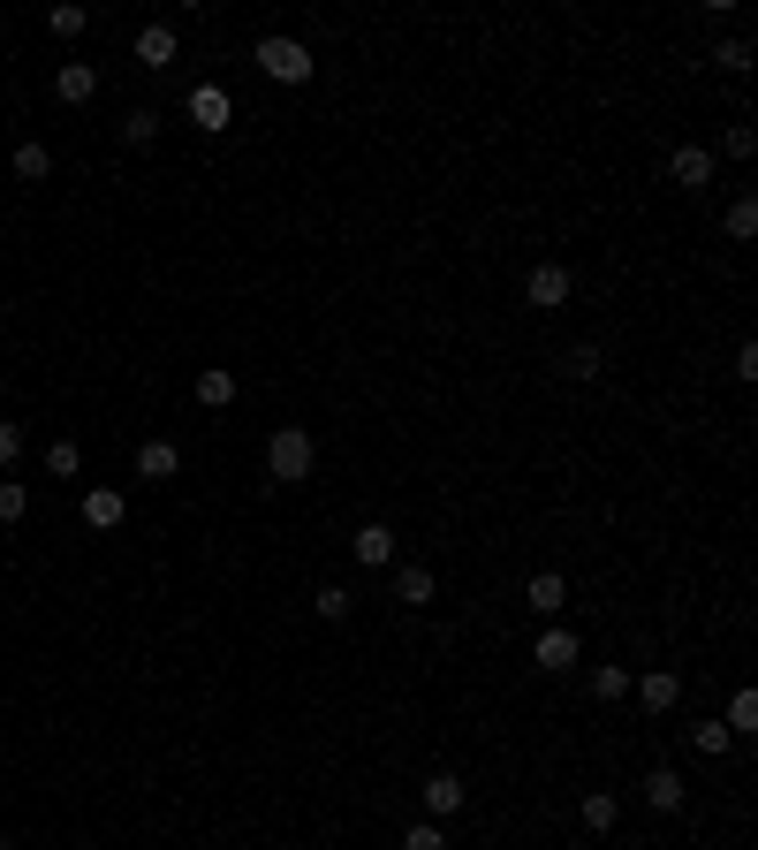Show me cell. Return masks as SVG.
I'll list each match as a JSON object with an SVG mask.
<instances>
[{
    "instance_id": "cell-1",
    "label": "cell",
    "mask_w": 758,
    "mask_h": 850,
    "mask_svg": "<svg viewBox=\"0 0 758 850\" xmlns=\"http://www.w3.org/2000/svg\"><path fill=\"white\" fill-rule=\"evenodd\" d=\"M319 464V448H311V433L303 425H273V441H266V471L281 478V486H303Z\"/></svg>"
},
{
    "instance_id": "cell-2",
    "label": "cell",
    "mask_w": 758,
    "mask_h": 850,
    "mask_svg": "<svg viewBox=\"0 0 758 850\" xmlns=\"http://www.w3.org/2000/svg\"><path fill=\"white\" fill-rule=\"evenodd\" d=\"M258 69H266L273 85H303V77H311V46L303 39H258Z\"/></svg>"
},
{
    "instance_id": "cell-3",
    "label": "cell",
    "mask_w": 758,
    "mask_h": 850,
    "mask_svg": "<svg viewBox=\"0 0 758 850\" xmlns=\"http://www.w3.org/2000/svg\"><path fill=\"white\" fill-rule=\"evenodd\" d=\"M569 289H577V274H569V266H553V258H539V266L523 274V297L539 304V312H561V304H569Z\"/></svg>"
},
{
    "instance_id": "cell-4",
    "label": "cell",
    "mask_w": 758,
    "mask_h": 850,
    "mask_svg": "<svg viewBox=\"0 0 758 850\" xmlns=\"http://www.w3.org/2000/svg\"><path fill=\"white\" fill-rule=\"evenodd\" d=\"M577 631H539V645H531V669H547V676H561V669H577Z\"/></svg>"
},
{
    "instance_id": "cell-5",
    "label": "cell",
    "mask_w": 758,
    "mask_h": 850,
    "mask_svg": "<svg viewBox=\"0 0 758 850\" xmlns=\"http://www.w3.org/2000/svg\"><path fill=\"white\" fill-rule=\"evenodd\" d=\"M349 554H357L365 570H395V532H387V524H357Z\"/></svg>"
},
{
    "instance_id": "cell-6",
    "label": "cell",
    "mask_w": 758,
    "mask_h": 850,
    "mask_svg": "<svg viewBox=\"0 0 758 850\" xmlns=\"http://www.w3.org/2000/svg\"><path fill=\"white\" fill-rule=\"evenodd\" d=\"M190 122H198V129H228V122H236V99H228L220 85H198V91H190Z\"/></svg>"
},
{
    "instance_id": "cell-7",
    "label": "cell",
    "mask_w": 758,
    "mask_h": 850,
    "mask_svg": "<svg viewBox=\"0 0 758 850\" xmlns=\"http://www.w3.org/2000/svg\"><path fill=\"white\" fill-rule=\"evenodd\" d=\"M630 691L645 699V714H668L675 699H682V676H668V669H645V676H630Z\"/></svg>"
},
{
    "instance_id": "cell-8",
    "label": "cell",
    "mask_w": 758,
    "mask_h": 850,
    "mask_svg": "<svg viewBox=\"0 0 758 850\" xmlns=\"http://www.w3.org/2000/svg\"><path fill=\"white\" fill-rule=\"evenodd\" d=\"M668 175L682 182V190H706V182H714V152H706V145H675Z\"/></svg>"
},
{
    "instance_id": "cell-9",
    "label": "cell",
    "mask_w": 758,
    "mask_h": 850,
    "mask_svg": "<svg viewBox=\"0 0 758 850\" xmlns=\"http://www.w3.org/2000/svg\"><path fill=\"white\" fill-rule=\"evenodd\" d=\"M470 805V782L463 774H425V812H440V820H448V812H463Z\"/></svg>"
},
{
    "instance_id": "cell-10",
    "label": "cell",
    "mask_w": 758,
    "mask_h": 850,
    "mask_svg": "<svg viewBox=\"0 0 758 850\" xmlns=\"http://www.w3.org/2000/svg\"><path fill=\"white\" fill-rule=\"evenodd\" d=\"M174 53H182V46H174L168 23H144V31H137V61H144V69H174Z\"/></svg>"
},
{
    "instance_id": "cell-11",
    "label": "cell",
    "mask_w": 758,
    "mask_h": 850,
    "mask_svg": "<svg viewBox=\"0 0 758 850\" xmlns=\"http://www.w3.org/2000/svg\"><path fill=\"white\" fill-rule=\"evenodd\" d=\"M682 798H690V790H682L675 767H652V774H645V805L652 812H682Z\"/></svg>"
},
{
    "instance_id": "cell-12",
    "label": "cell",
    "mask_w": 758,
    "mask_h": 850,
    "mask_svg": "<svg viewBox=\"0 0 758 850\" xmlns=\"http://www.w3.org/2000/svg\"><path fill=\"white\" fill-rule=\"evenodd\" d=\"M122 516H129V502L114 494V486H91V494H84V524H91V532H114Z\"/></svg>"
},
{
    "instance_id": "cell-13",
    "label": "cell",
    "mask_w": 758,
    "mask_h": 850,
    "mask_svg": "<svg viewBox=\"0 0 758 850\" xmlns=\"http://www.w3.org/2000/svg\"><path fill=\"white\" fill-rule=\"evenodd\" d=\"M53 91H61V99H69V107H84L91 91H99V69H91V61H69V69H61V77H53Z\"/></svg>"
},
{
    "instance_id": "cell-14",
    "label": "cell",
    "mask_w": 758,
    "mask_h": 850,
    "mask_svg": "<svg viewBox=\"0 0 758 850\" xmlns=\"http://www.w3.org/2000/svg\"><path fill=\"white\" fill-rule=\"evenodd\" d=\"M198 403H206V411H228V403H236V373H228V365H206V373H198Z\"/></svg>"
},
{
    "instance_id": "cell-15",
    "label": "cell",
    "mask_w": 758,
    "mask_h": 850,
    "mask_svg": "<svg viewBox=\"0 0 758 850\" xmlns=\"http://www.w3.org/2000/svg\"><path fill=\"white\" fill-rule=\"evenodd\" d=\"M137 471H144V478H174V471H182V448H174V441H144V448H137Z\"/></svg>"
},
{
    "instance_id": "cell-16",
    "label": "cell",
    "mask_w": 758,
    "mask_h": 850,
    "mask_svg": "<svg viewBox=\"0 0 758 850\" xmlns=\"http://www.w3.org/2000/svg\"><path fill=\"white\" fill-rule=\"evenodd\" d=\"M395 600H402V607H425V600H432V570L402 562V570H395Z\"/></svg>"
},
{
    "instance_id": "cell-17",
    "label": "cell",
    "mask_w": 758,
    "mask_h": 850,
    "mask_svg": "<svg viewBox=\"0 0 758 850\" xmlns=\"http://www.w3.org/2000/svg\"><path fill=\"white\" fill-rule=\"evenodd\" d=\"M577 812H585V828H591V836H607V828L622 820V805H615L607 790H585V805H577Z\"/></svg>"
},
{
    "instance_id": "cell-18",
    "label": "cell",
    "mask_w": 758,
    "mask_h": 850,
    "mask_svg": "<svg viewBox=\"0 0 758 850\" xmlns=\"http://www.w3.org/2000/svg\"><path fill=\"white\" fill-rule=\"evenodd\" d=\"M523 600H531V607H539V615H553V607H561V600H569V585H561V577H553V570H539V577H531V585H523Z\"/></svg>"
},
{
    "instance_id": "cell-19",
    "label": "cell",
    "mask_w": 758,
    "mask_h": 850,
    "mask_svg": "<svg viewBox=\"0 0 758 850\" xmlns=\"http://www.w3.org/2000/svg\"><path fill=\"white\" fill-rule=\"evenodd\" d=\"M758 729V691H736L728 699V737H751Z\"/></svg>"
},
{
    "instance_id": "cell-20",
    "label": "cell",
    "mask_w": 758,
    "mask_h": 850,
    "mask_svg": "<svg viewBox=\"0 0 758 850\" xmlns=\"http://www.w3.org/2000/svg\"><path fill=\"white\" fill-rule=\"evenodd\" d=\"M728 744H736V737H728V722H698V729H690V752H706V760H720Z\"/></svg>"
},
{
    "instance_id": "cell-21",
    "label": "cell",
    "mask_w": 758,
    "mask_h": 850,
    "mask_svg": "<svg viewBox=\"0 0 758 850\" xmlns=\"http://www.w3.org/2000/svg\"><path fill=\"white\" fill-rule=\"evenodd\" d=\"M16 175H23V182H46V175H53V152H46V145H16Z\"/></svg>"
},
{
    "instance_id": "cell-22",
    "label": "cell",
    "mask_w": 758,
    "mask_h": 850,
    "mask_svg": "<svg viewBox=\"0 0 758 850\" xmlns=\"http://www.w3.org/2000/svg\"><path fill=\"white\" fill-rule=\"evenodd\" d=\"M714 69H720V77H744V69H751V46H744V39H720L714 46Z\"/></svg>"
},
{
    "instance_id": "cell-23",
    "label": "cell",
    "mask_w": 758,
    "mask_h": 850,
    "mask_svg": "<svg viewBox=\"0 0 758 850\" xmlns=\"http://www.w3.org/2000/svg\"><path fill=\"white\" fill-rule=\"evenodd\" d=\"M122 137H129V145H152V137H160V115H152V107H129V115H122Z\"/></svg>"
},
{
    "instance_id": "cell-24",
    "label": "cell",
    "mask_w": 758,
    "mask_h": 850,
    "mask_svg": "<svg viewBox=\"0 0 758 850\" xmlns=\"http://www.w3.org/2000/svg\"><path fill=\"white\" fill-rule=\"evenodd\" d=\"M728 236H736V244L758 236V198H736V206H728Z\"/></svg>"
},
{
    "instance_id": "cell-25",
    "label": "cell",
    "mask_w": 758,
    "mask_h": 850,
    "mask_svg": "<svg viewBox=\"0 0 758 850\" xmlns=\"http://www.w3.org/2000/svg\"><path fill=\"white\" fill-rule=\"evenodd\" d=\"M77 464H84L77 441H53V448H46V471H53V478H77Z\"/></svg>"
},
{
    "instance_id": "cell-26",
    "label": "cell",
    "mask_w": 758,
    "mask_h": 850,
    "mask_svg": "<svg viewBox=\"0 0 758 850\" xmlns=\"http://www.w3.org/2000/svg\"><path fill=\"white\" fill-rule=\"evenodd\" d=\"M599 365H607V357H599V349H591V342H577V349H569V365H561V373H569V380H599Z\"/></svg>"
},
{
    "instance_id": "cell-27",
    "label": "cell",
    "mask_w": 758,
    "mask_h": 850,
    "mask_svg": "<svg viewBox=\"0 0 758 850\" xmlns=\"http://www.w3.org/2000/svg\"><path fill=\"white\" fill-rule=\"evenodd\" d=\"M311 607H319V623H349V593H341V585H327Z\"/></svg>"
},
{
    "instance_id": "cell-28",
    "label": "cell",
    "mask_w": 758,
    "mask_h": 850,
    "mask_svg": "<svg viewBox=\"0 0 758 850\" xmlns=\"http://www.w3.org/2000/svg\"><path fill=\"white\" fill-rule=\"evenodd\" d=\"M23 510H31V494H23V486H8V478H0V524H23Z\"/></svg>"
},
{
    "instance_id": "cell-29",
    "label": "cell",
    "mask_w": 758,
    "mask_h": 850,
    "mask_svg": "<svg viewBox=\"0 0 758 850\" xmlns=\"http://www.w3.org/2000/svg\"><path fill=\"white\" fill-rule=\"evenodd\" d=\"M591 691H599V699H622V691H630V669H591Z\"/></svg>"
},
{
    "instance_id": "cell-30",
    "label": "cell",
    "mask_w": 758,
    "mask_h": 850,
    "mask_svg": "<svg viewBox=\"0 0 758 850\" xmlns=\"http://www.w3.org/2000/svg\"><path fill=\"white\" fill-rule=\"evenodd\" d=\"M16 456H23V425L0 418V471H16Z\"/></svg>"
},
{
    "instance_id": "cell-31",
    "label": "cell",
    "mask_w": 758,
    "mask_h": 850,
    "mask_svg": "<svg viewBox=\"0 0 758 850\" xmlns=\"http://www.w3.org/2000/svg\"><path fill=\"white\" fill-rule=\"evenodd\" d=\"M46 23H53V31H61V39H77V31H84L91 16H84V8H53V16H46Z\"/></svg>"
},
{
    "instance_id": "cell-32",
    "label": "cell",
    "mask_w": 758,
    "mask_h": 850,
    "mask_svg": "<svg viewBox=\"0 0 758 850\" xmlns=\"http://www.w3.org/2000/svg\"><path fill=\"white\" fill-rule=\"evenodd\" d=\"M402 850H448V836H440V828H410V836H402Z\"/></svg>"
},
{
    "instance_id": "cell-33",
    "label": "cell",
    "mask_w": 758,
    "mask_h": 850,
    "mask_svg": "<svg viewBox=\"0 0 758 850\" xmlns=\"http://www.w3.org/2000/svg\"><path fill=\"white\" fill-rule=\"evenodd\" d=\"M0 850H8V843H0Z\"/></svg>"
}]
</instances>
